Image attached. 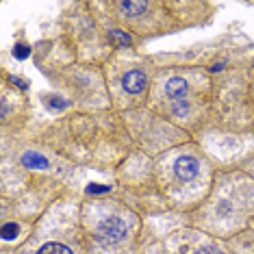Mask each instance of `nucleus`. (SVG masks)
I'll return each mask as SVG.
<instances>
[{"mask_svg":"<svg viewBox=\"0 0 254 254\" xmlns=\"http://www.w3.org/2000/svg\"><path fill=\"white\" fill-rule=\"evenodd\" d=\"M146 87V74L143 72H128L124 76V89L130 91V94H137Z\"/></svg>","mask_w":254,"mask_h":254,"instance_id":"nucleus-4","label":"nucleus"},{"mask_svg":"<svg viewBox=\"0 0 254 254\" xmlns=\"http://www.w3.org/2000/svg\"><path fill=\"white\" fill-rule=\"evenodd\" d=\"M13 55H18L20 59H24V57H26V46H18V48L13 50Z\"/></svg>","mask_w":254,"mask_h":254,"instance_id":"nucleus-9","label":"nucleus"},{"mask_svg":"<svg viewBox=\"0 0 254 254\" xmlns=\"http://www.w3.org/2000/svg\"><path fill=\"white\" fill-rule=\"evenodd\" d=\"M198 254H222V250H217V248L209 246V248H202V250H200Z\"/></svg>","mask_w":254,"mask_h":254,"instance_id":"nucleus-8","label":"nucleus"},{"mask_svg":"<svg viewBox=\"0 0 254 254\" xmlns=\"http://www.w3.org/2000/svg\"><path fill=\"white\" fill-rule=\"evenodd\" d=\"M89 191H91V193H100V191H107V187H100V185H91Z\"/></svg>","mask_w":254,"mask_h":254,"instance_id":"nucleus-10","label":"nucleus"},{"mask_svg":"<svg viewBox=\"0 0 254 254\" xmlns=\"http://www.w3.org/2000/svg\"><path fill=\"white\" fill-rule=\"evenodd\" d=\"M198 172V161L193 157H181L176 161V174L183 178V181H189V178L195 176Z\"/></svg>","mask_w":254,"mask_h":254,"instance_id":"nucleus-2","label":"nucleus"},{"mask_svg":"<svg viewBox=\"0 0 254 254\" xmlns=\"http://www.w3.org/2000/svg\"><path fill=\"white\" fill-rule=\"evenodd\" d=\"M35 254H74L67 246L57 244V241H50V244H44Z\"/></svg>","mask_w":254,"mask_h":254,"instance_id":"nucleus-5","label":"nucleus"},{"mask_svg":"<svg viewBox=\"0 0 254 254\" xmlns=\"http://www.w3.org/2000/svg\"><path fill=\"white\" fill-rule=\"evenodd\" d=\"M24 163H26V165H33V167H35V165L44 167V165H46V161H44V159H39V157H35V154H33V157H24Z\"/></svg>","mask_w":254,"mask_h":254,"instance_id":"nucleus-7","label":"nucleus"},{"mask_svg":"<svg viewBox=\"0 0 254 254\" xmlns=\"http://www.w3.org/2000/svg\"><path fill=\"white\" fill-rule=\"evenodd\" d=\"M187 89H189V85L185 78H172V80H167V85H165L167 96L174 98V100H183V98L187 96Z\"/></svg>","mask_w":254,"mask_h":254,"instance_id":"nucleus-3","label":"nucleus"},{"mask_svg":"<svg viewBox=\"0 0 254 254\" xmlns=\"http://www.w3.org/2000/svg\"><path fill=\"white\" fill-rule=\"evenodd\" d=\"M15 235H18V226H15V224H4V228H2V239L9 241L11 237H15Z\"/></svg>","mask_w":254,"mask_h":254,"instance_id":"nucleus-6","label":"nucleus"},{"mask_svg":"<svg viewBox=\"0 0 254 254\" xmlns=\"http://www.w3.org/2000/svg\"><path fill=\"white\" fill-rule=\"evenodd\" d=\"M98 235L105 239V244H118L128 235V224H124L120 217H109L98 226Z\"/></svg>","mask_w":254,"mask_h":254,"instance_id":"nucleus-1","label":"nucleus"}]
</instances>
